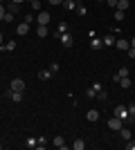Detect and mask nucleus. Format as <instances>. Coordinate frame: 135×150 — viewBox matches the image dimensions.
Returning a JSON list of instances; mask_svg holds the SVG:
<instances>
[{
    "mask_svg": "<svg viewBox=\"0 0 135 150\" xmlns=\"http://www.w3.org/2000/svg\"><path fill=\"white\" fill-rule=\"evenodd\" d=\"M113 117H117V119H122V121H129V108L126 105H117Z\"/></svg>",
    "mask_w": 135,
    "mask_h": 150,
    "instance_id": "f257e3e1",
    "label": "nucleus"
},
{
    "mask_svg": "<svg viewBox=\"0 0 135 150\" xmlns=\"http://www.w3.org/2000/svg\"><path fill=\"white\" fill-rule=\"evenodd\" d=\"M50 13L47 11H39V16H36V23H39V25H50Z\"/></svg>",
    "mask_w": 135,
    "mask_h": 150,
    "instance_id": "f03ea898",
    "label": "nucleus"
},
{
    "mask_svg": "<svg viewBox=\"0 0 135 150\" xmlns=\"http://www.w3.org/2000/svg\"><path fill=\"white\" fill-rule=\"evenodd\" d=\"M61 43H63V47H72V43H74V38L70 36V34H68V31H63V34H61Z\"/></svg>",
    "mask_w": 135,
    "mask_h": 150,
    "instance_id": "7ed1b4c3",
    "label": "nucleus"
},
{
    "mask_svg": "<svg viewBox=\"0 0 135 150\" xmlns=\"http://www.w3.org/2000/svg\"><path fill=\"white\" fill-rule=\"evenodd\" d=\"M11 90L14 92H23V90H25V81H23V79H14L11 81Z\"/></svg>",
    "mask_w": 135,
    "mask_h": 150,
    "instance_id": "20e7f679",
    "label": "nucleus"
},
{
    "mask_svg": "<svg viewBox=\"0 0 135 150\" xmlns=\"http://www.w3.org/2000/svg\"><path fill=\"white\" fill-rule=\"evenodd\" d=\"M122 125H124V121H122V119H117V117L108 119V128H110V130H119Z\"/></svg>",
    "mask_w": 135,
    "mask_h": 150,
    "instance_id": "39448f33",
    "label": "nucleus"
},
{
    "mask_svg": "<svg viewBox=\"0 0 135 150\" xmlns=\"http://www.w3.org/2000/svg\"><path fill=\"white\" fill-rule=\"evenodd\" d=\"M115 47H117V50H122V52H126L131 47V43L126 40V38H117V40H115Z\"/></svg>",
    "mask_w": 135,
    "mask_h": 150,
    "instance_id": "423d86ee",
    "label": "nucleus"
},
{
    "mask_svg": "<svg viewBox=\"0 0 135 150\" xmlns=\"http://www.w3.org/2000/svg\"><path fill=\"white\" fill-rule=\"evenodd\" d=\"M16 34H18V36H27V34H29V25H27V23H20V25L16 27Z\"/></svg>",
    "mask_w": 135,
    "mask_h": 150,
    "instance_id": "0eeeda50",
    "label": "nucleus"
},
{
    "mask_svg": "<svg viewBox=\"0 0 135 150\" xmlns=\"http://www.w3.org/2000/svg\"><path fill=\"white\" fill-rule=\"evenodd\" d=\"M7 96H9L14 103H20V101H23V92H14V90H9V92H7Z\"/></svg>",
    "mask_w": 135,
    "mask_h": 150,
    "instance_id": "6e6552de",
    "label": "nucleus"
},
{
    "mask_svg": "<svg viewBox=\"0 0 135 150\" xmlns=\"http://www.w3.org/2000/svg\"><path fill=\"white\" fill-rule=\"evenodd\" d=\"M47 34H50V29H47V25H39V27H36V36H39V38H45V36H47Z\"/></svg>",
    "mask_w": 135,
    "mask_h": 150,
    "instance_id": "1a4fd4ad",
    "label": "nucleus"
},
{
    "mask_svg": "<svg viewBox=\"0 0 135 150\" xmlns=\"http://www.w3.org/2000/svg\"><path fill=\"white\" fill-rule=\"evenodd\" d=\"M117 132H119V137H122L124 141H131V130H129V128H124V125H122Z\"/></svg>",
    "mask_w": 135,
    "mask_h": 150,
    "instance_id": "9d476101",
    "label": "nucleus"
},
{
    "mask_svg": "<svg viewBox=\"0 0 135 150\" xmlns=\"http://www.w3.org/2000/svg\"><path fill=\"white\" fill-rule=\"evenodd\" d=\"M90 47H92V50H101V47H104V43H101V38H97V36H92V40H90Z\"/></svg>",
    "mask_w": 135,
    "mask_h": 150,
    "instance_id": "9b49d317",
    "label": "nucleus"
},
{
    "mask_svg": "<svg viewBox=\"0 0 135 150\" xmlns=\"http://www.w3.org/2000/svg\"><path fill=\"white\" fill-rule=\"evenodd\" d=\"M131 74V69H126V67H122L119 72H117L115 76H113V81H119V79H124V76H129Z\"/></svg>",
    "mask_w": 135,
    "mask_h": 150,
    "instance_id": "f8f14e48",
    "label": "nucleus"
},
{
    "mask_svg": "<svg viewBox=\"0 0 135 150\" xmlns=\"http://www.w3.org/2000/svg\"><path fill=\"white\" fill-rule=\"evenodd\" d=\"M52 144L56 146V148H65V139H63V137H61V134H56V137L52 139Z\"/></svg>",
    "mask_w": 135,
    "mask_h": 150,
    "instance_id": "ddd939ff",
    "label": "nucleus"
},
{
    "mask_svg": "<svg viewBox=\"0 0 135 150\" xmlns=\"http://www.w3.org/2000/svg\"><path fill=\"white\" fill-rule=\"evenodd\" d=\"M86 119L88 121H97L99 119V110H88V112H86Z\"/></svg>",
    "mask_w": 135,
    "mask_h": 150,
    "instance_id": "4468645a",
    "label": "nucleus"
},
{
    "mask_svg": "<svg viewBox=\"0 0 135 150\" xmlns=\"http://www.w3.org/2000/svg\"><path fill=\"white\" fill-rule=\"evenodd\" d=\"M129 7H131L129 0H117V7H115V9H119V11H126Z\"/></svg>",
    "mask_w": 135,
    "mask_h": 150,
    "instance_id": "2eb2a0df",
    "label": "nucleus"
},
{
    "mask_svg": "<svg viewBox=\"0 0 135 150\" xmlns=\"http://www.w3.org/2000/svg\"><path fill=\"white\" fill-rule=\"evenodd\" d=\"M39 79H41V81H47V79H52V72H50V69H41Z\"/></svg>",
    "mask_w": 135,
    "mask_h": 150,
    "instance_id": "dca6fc26",
    "label": "nucleus"
},
{
    "mask_svg": "<svg viewBox=\"0 0 135 150\" xmlns=\"http://www.w3.org/2000/svg\"><path fill=\"white\" fill-rule=\"evenodd\" d=\"M72 148H74V150H84V148H86V141H84V139H74Z\"/></svg>",
    "mask_w": 135,
    "mask_h": 150,
    "instance_id": "f3484780",
    "label": "nucleus"
},
{
    "mask_svg": "<svg viewBox=\"0 0 135 150\" xmlns=\"http://www.w3.org/2000/svg\"><path fill=\"white\" fill-rule=\"evenodd\" d=\"M77 5H79L77 0H63V7H65V9H77Z\"/></svg>",
    "mask_w": 135,
    "mask_h": 150,
    "instance_id": "a211bd4d",
    "label": "nucleus"
},
{
    "mask_svg": "<svg viewBox=\"0 0 135 150\" xmlns=\"http://www.w3.org/2000/svg\"><path fill=\"white\" fill-rule=\"evenodd\" d=\"M117 83H122V88H131V85H133V81H131L129 76H124V79H119Z\"/></svg>",
    "mask_w": 135,
    "mask_h": 150,
    "instance_id": "6ab92c4d",
    "label": "nucleus"
},
{
    "mask_svg": "<svg viewBox=\"0 0 135 150\" xmlns=\"http://www.w3.org/2000/svg\"><path fill=\"white\" fill-rule=\"evenodd\" d=\"M115 40L117 38L113 36V34H110V36H104V45H115Z\"/></svg>",
    "mask_w": 135,
    "mask_h": 150,
    "instance_id": "aec40b11",
    "label": "nucleus"
},
{
    "mask_svg": "<svg viewBox=\"0 0 135 150\" xmlns=\"http://www.w3.org/2000/svg\"><path fill=\"white\" fill-rule=\"evenodd\" d=\"M97 99H99V101H106V99H108V92H106V90H99V92H97Z\"/></svg>",
    "mask_w": 135,
    "mask_h": 150,
    "instance_id": "412c9836",
    "label": "nucleus"
},
{
    "mask_svg": "<svg viewBox=\"0 0 135 150\" xmlns=\"http://www.w3.org/2000/svg\"><path fill=\"white\" fill-rule=\"evenodd\" d=\"M36 144H39V141H36L34 137H29V139L25 141V146H27V148H36Z\"/></svg>",
    "mask_w": 135,
    "mask_h": 150,
    "instance_id": "4be33fe9",
    "label": "nucleus"
},
{
    "mask_svg": "<svg viewBox=\"0 0 135 150\" xmlns=\"http://www.w3.org/2000/svg\"><path fill=\"white\" fill-rule=\"evenodd\" d=\"M131 121H135V105L129 108V123H131Z\"/></svg>",
    "mask_w": 135,
    "mask_h": 150,
    "instance_id": "5701e85b",
    "label": "nucleus"
},
{
    "mask_svg": "<svg viewBox=\"0 0 135 150\" xmlns=\"http://www.w3.org/2000/svg\"><path fill=\"white\" fill-rule=\"evenodd\" d=\"M2 50H9V52H14V50H16V43H14V40H11V43H5V45H2Z\"/></svg>",
    "mask_w": 135,
    "mask_h": 150,
    "instance_id": "b1692460",
    "label": "nucleus"
},
{
    "mask_svg": "<svg viewBox=\"0 0 135 150\" xmlns=\"http://www.w3.org/2000/svg\"><path fill=\"white\" fill-rule=\"evenodd\" d=\"M77 13H79V16H86V13H88V9H86L84 5H77Z\"/></svg>",
    "mask_w": 135,
    "mask_h": 150,
    "instance_id": "393cba45",
    "label": "nucleus"
},
{
    "mask_svg": "<svg viewBox=\"0 0 135 150\" xmlns=\"http://www.w3.org/2000/svg\"><path fill=\"white\" fill-rule=\"evenodd\" d=\"M9 11L16 16V13H18V5H16V2H9Z\"/></svg>",
    "mask_w": 135,
    "mask_h": 150,
    "instance_id": "a878e982",
    "label": "nucleus"
},
{
    "mask_svg": "<svg viewBox=\"0 0 135 150\" xmlns=\"http://www.w3.org/2000/svg\"><path fill=\"white\" fill-rule=\"evenodd\" d=\"M2 20H5V23H14V13H11V11H7Z\"/></svg>",
    "mask_w": 135,
    "mask_h": 150,
    "instance_id": "bb28decb",
    "label": "nucleus"
},
{
    "mask_svg": "<svg viewBox=\"0 0 135 150\" xmlns=\"http://www.w3.org/2000/svg\"><path fill=\"white\" fill-rule=\"evenodd\" d=\"M29 2H32V9H36V11L41 9V0H29Z\"/></svg>",
    "mask_w": 135,
    "mask_h": 150,
    "instance_id": "cd10ccee",
    "label": "nucleus"
},
{
    "mask_svg": "<svg viewBox=\"0 0 135 150\" xmlns=\"http://www.w3.org/2000/svg\"><path fill=\"white\" fill-rule=\"evenodd\" d=\"M115 20H119V23H122V20H124V11H119V9H117V11H115Z\"/></svg>",
    "mask_w": 135,
    "mask_h": 150,
    "instance_id": "c85d7f7f",
    "label": "nucleus"
},
{
    "mask_svg": "<svg viewBox=\"0 0 135 150\" xmlns=\"http://www.w3.org/2000/svg\"><path fill=\"white\" fill-rule=\"evenodd\" d=\"M126 54H129V58H135V47H129V50H126Z\"/></svg>",
    "mask_w": 135,
    "mask_h": 150,
    "instance_id": "c756f323",
    "label": "nucleus"
},
{
    "mask_svg": "<svg viewBox=\"0 0 135 150\" xmlns=\"http://www.w3.org/2000/svg\"><path fill=\"white\" fill-rule=\"evenodd\" d=\"M50 72H52V74H54V72H59V63H52V65H50Z\"/></svg>",
    "mask_w": 135,
    "mask_h": 150,
    "instance_id": "7c9ffc66",
    "label": "nucleus"
},
{
    "mask_svg": "<svg viewBox=\"0 0 135 150\" xmlns=\"http://www.w3.org/2000/svg\"><path fill=\"white\" fill-rule=\"evenodd\" d=\"M65 27H68L65 23H59V34H63V31H65Z\"/></svg>",
    "mask_w": 135,
    "mask_h": 150,
    "instance_id": "2f4dec72",
    "label": "nucleus"
},
{
    "mask_svg": "<svg viewBox=\"0 0 135 150\" xmlns=\"http://www.w3.org/2000/svg\"><path fill=\"white\" fill-rule=\"evenodd\" d=\"M5 13H7V9H5V7H2V5H0V20L5 18Z\"/></svg>",
    "mask_w": 135,
    "mask_h": 150,
    "instance_id": "473e14b6",
    "label": "nucleus"
},
{
    "mask_svg": "<svg viewBox=\"0 0 135 150\" xmlns=\"http://www.w3.org/2000/svg\"><path fill=\"white\" fill-rule=\"evenodd\" d=\"M106 5H110V7H117V0H106Z\"/></svg>",
    "mask_w": 135,
    "mask_h": 150,
    "instance_id": "72a5a7b5",
    "label": "nucleus"
},
{
    "mask_svg": "<svg viewBox=\"0 0 135 150\" xmlns=\"http://www.w3.org/2000/svg\"><path fill=\"white\" fill-rule=\"evenodd\" d=\"M50 5H63V0H50Z\"/></svg>",
    "mask_w": 135,
    "mask_h": 150,
    "instance_id": "f704fd0d",
    "label": "nucleus"
},
{
    "mask_svg": "<svg viewBox=\"0 0 135 150\" xmlns=\"http://www.w3.org/2000/svg\"><path fill=\"white\" fill-rule=\"evenodd\" d=\"M2 36H5V34H2V31H0V47H2V45H5V38H2Z\"/></svg>",
    "mask_w": 135,
    "mask_h": 150,
    "instance_id": "c9c22d12",
    "label": "nucleus"
},
{
    "mask_svg": "<svg viewBox=\"0 0 135 150\" xmlns=\"http://www.w3.org/2000/svg\"><path fill=\"white\" fill-rule=\"evenodd\" d=\"M126 148H129V150H135V144L131 141V144H126Z\"/></svg>",
    "mask_w": 135,
    "mask_h": 150,
    "instance_id": "e433bc0d",
    "label": "nucleus"
},
{
    "mask_svg": "<svg viewBox=\"0 0 135 150\" xmlns=\"http://www.w3.org/2000/svg\"><path fill=\"white\" fill-rule=\"evenodd\" d=\"M129 43H131V47H135V36H133V38H131Z\"/></svg>",
    "mask_w": 135,
    "mask_h": 150,
    "instance_id": "4c0bfd02",
    "label": "nucleus"
},
{
    "mask_svg": "<svg viewBox=\"0 0 135 150\" xmlns=\"http://www.w3.org/2000/svg\"><path fill=\"white\" fill-rule=\"evenodd\" d=\"M11 2H16V5H20V2H25V0H11Z\"/></svg>",
    "mask_w": 135,
    "mask_h": 150,
    "instance_id": "58836bf2",
    "label": "nucleus"
},
{
    "mask_svg": "<svg viewBox=\"0 0 135 150\" xmlns=\"http://www.w3.org/2000/svg\"><path fill=\"white\" fill-rule=\"evenodd\" d=\"M97 2H106V0H97Z\"/></svg>",
    "mask_w": 135,
    "mask_h": 150,
    "instance_id": "ea45409f",
    "label": "nucleus"
},
{
    "mask_svg": "<svg viewBox=\"0 0 135 150\" xmlns=\"http://www.w3.org/2000/svg\"><path fill=\"white\" fill-rule=\"evenodd\" d=\"M0 148H2V144H0Z\"/></svg>",
    "mask_w": 135,
    "mask_h": 150,
    "instance_id": "a19ab883",
    "label": "nucleus"
},
{
    "mask_svg": "<svg viewBox=\"0 0 135 150\" xmlns=\"http://www.w3.org/2000/svg\"><path fill=\"white\" fill-rule=\"evenodd\" d=\"M133 85H135V81H133Z\"/></svg>",
    "mask_w": 135,
    "mask_h": 150,
    "instance_id": "79ce46f5",
    "label": "nucleus"
}]
</instances>
